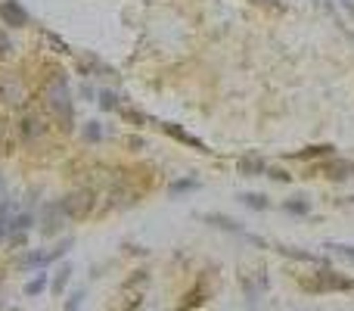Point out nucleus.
I'll return each mask as SVG.
<instances>
[{
    "label": "nucleus",
    "instance_id": "1",
    "mask_svg": "<svg viewBox=\"0 0 354 311\" xmlns=\"http://www.w3.org/2000/svg\"><path fill=\"white\" fill-rule=\"evenodd\" d=\"M41 100H43V109L53 112L56 122H59L62 131H72V115H75V103H72V91H68V81L66 72L53 68V72L43 78L41 84Z\"/></svg>",
    "mask_w": 354,
    "mask_h": 311
},
{
    "label": "nucleus",
    "instance_id": "2",
    "mask_svg": "<svg viewBox=\"0 0 354 311\" xmlns=\"http://www.w3.org/2000/svg\"><path fill=\"white\" fill-rule=\"evenodd\" d=\"M62 211H66V218H72V221H81V218L90 215L93 209V190H87V187H81V190H72L66 199H59Z\"/></svg>",
    "mask_w": 354,
    "mask_h": 311
},
{
    "label": "nucleus",
    "instance_id": "3",
    "mask_svg": "<svg viewBox=\"0 0 354 311\" xmlns=\"http://www.w3.org/2000/svg\"><path fill=\"white\" fill-rule=\"evenodd\" d=\"M66 211H62V205H59V199H47V202L41 205V234L43 236H53V234H59L62 227H66Z\"/></svg>",
    "mask_w": 354,
    "mask_h": 311
},
{
    "label": "nucleus",
    "instance_id": "4",
    "mask_svg": "<svg viewBox=\"0 0 354 311\" xmlns=\"http://www.w3.org/2000/svg\"><path fill=\"white\" fill-rule=\"evenodd\" d=\"M16 131H19V137H22L25 143H35V140H41L43 134H47V118L41 115V112H25L22 118H19V124H16Z\"/></svg>",
    "mask_w": 354,
    "mask_h": 311
},
{
    "label": "nucleus",
    "instance_id": "5",
    "mask_svg": "<svg viewBox=\"0 0 354 311\" xmlns=\"http://www.w3.org/2000/svg\"><path fill=\"white\" fill-rule=\"evenodd\" d=\"M25 97V87H22V78L16 72H0V103L6 106H19Z\"/></svg>",
    "mask_w": 354,
    "mask_h": 311
},
{
    "label": "nucleus",
    "instance_id": "6",
    "mask_svg": "<svg viewBox=\"0 0 354 311\" xmlns=\"http://www.w3.org/2000/svg\"><path fill=\"white\" fill-rule=\"evenodd\" d=\"M0 19L6 25H12V28H25L28 25V12H25V6L19 0H3L0 3Z\"/></svg>",
    "mask_w": 354,
    "mask_h": 311
},
{
    "label": "nucleus",
    "instance_id": "7",
    "mask_svg": "<svg viewBox=\"0 0 354 311\" xmlns=\"http://www.w3.org/2000/svg\"><path fill=\"white\" fill-rule=\"evenodd\" d=\"M239 171L246 174V178H258V174H264L267 171V162L261 159V156H239Z\"/></svg>",
    "mask_w": 354,
    "mask_h": 311
},
{
    "label": "nucleus",
    "instance_id": "8",
    "mask_svg": "<svg viewBox=\"0 0 354 311\" xmlns=\"http://www.w3.org/2000/svg\"><path fill=\"white\" fill-rule=\"evenodd\" d=\"M161 128H165L168 134L174 137V140H180V143H190V147H196L199 153H208V149H205V143L199 140V137H193V134H186V131H180L177 124H161Z\"/></svg>",
    "mask_w": 354,
    "mask_h": 311
},
{
    "label": "nucleus",
    "instance_id": "9",
    "mask_svg": "<svg viewBox=\"0 0 354 311\" xmlns=\"http://www.w3.org/2000/svg\"><path fill=\"white\" fill-rule=\"evenodd\" d=\"M323 171H326V178H333V180H345L348 174L354 171V165L345 159H335V162H329V165H323Z\"/></svg>",
    "mask_w": 354,
    "mask_h": 311
},
{
    "label": "nucleus",
    "instance_id": "10",
    "mask_svg": "<svg viewBox=\"0 0 354 311\" xmlns=\"http://www.w3.org/2000/svg\"><path fill=\"white\" fill-rule=\"evenodd\" d=\"M208 224H215V227H224V230H236L239 234L242 230V224L239 221H233V218H227V215H221V211H208V215H202Z\"/></svg>",
    "mask_w": 354,
    "mask_h": 311
},
{
    "label": "nucleus",
    "instance_id": "11",
    "mask_svg": "<svg viewBox=\"0 0 354 311\" xmlns=\"http://www.w3.org/2000/svg\"><path fill=\"white\" fill-rule=\"evenodd\" d=\"M239 199L248 205V209H255V211L271 209V199H267L264 193H239Z\"/></svg>",
    "mask_w": 354,
    "mask_h": 311
},
{
    "label": "nucleus",
    "instance_id": "12",
    "mask_svg": "<svg viewBox=\"0 0 354 311\" xmlns=\"http://www.w3.org/2000/svg\"><path fill=\"white\" fill-rule=\"evenodd\" d=\"M283 209L292 211V215H308V211H311V202H308L304 196H292V199H286V202H283Z\"/></svg>",
    "mask_w": 354,
    "mask_h": 311
},
{
    "label": "nucleus",
    "instance_id": "13",
    "mask_svg": "<svg viewBox=\"0 0 354 311\" xmlns=\"http://www.w3.org/2000/svg\"><path fill=\"white\" fill-rule=\"evenodd\" d=\"M199 180L196 178H184V180H174L171 187H168V193H171V196H180V193H190V190H199Z\"/></svg>",
    "mask_w": 354,
    "mask_h": 311
},
{
    "label": "nucleus",
    "instance_id": "14",
    "mask_svg": "<svg viewBox=\"0 0 354 311\" xmlns=\"http://www.w3.org/2000/svg\"><path fill=\"white\" fill-rule=\"evenodd\" d=\"M329 153H333V147L323 143V147H308L302 153H292V159H317V156H329Z\"/></svg>",
    "mask_w": 354,
    "mask_h": 311
},
{
    "label": "nucleus",
    "instance_id": "15",
    "mask_svg": "<svg viewBox=\"0 0 354 311\" xmlns=\"http://www.w3.org/2000/svg\"><path fill=\"white\" fill-rule=\"evenodd\" d=\"M99 137H103V128H99V122H87V124H84V140L97 143Z\"/></svg>",
    "mask_w": 354,
    "mask_h": 311
},
{
    "label": "nucleus",
    "instance_id": "16",
    "mask_svg": "<svg viewBox=\"0 0 354 311\" xmlns=\"http://www.w3.org/2000/svg\"><path fill=\"white\" fill-rule=\"evenodd\" d=\"M267 178H273V180H286V184H289L292 174L286 171V168H277V165H273V168H267Z\"/></svg>",
    "mask_w": 354,
    "mask_h": 311
},
{
    "label": "nucleus",
    "instance_id": "17",
    "mask_svg": "<svg viewBox=\"0 0 354 311\" xmlns=\"http://www.w3.org/2000/svg\"><path fill=\"white\" fill-rule=\"evenodd\" d=\"M99 106H103V109H115V106H118L115 93H112V91H103V93H99Z\"/></svg>",
    "mask_w": 354,
    "mask_h": 311
},
{
    "label": "nucleus",
    "instance_id": "18",
    "mask_svg": "<svg viewBox=\"0 0 354 311\" xmlns=\"http://www.w3.org/2000/svg\"><path fill=\"white\" fill-rule=\"evenodd\" d=\"M10 236V215H0V240Z\"/></svg>",
    "mask_w": 354,
    "mask_h": 311
},
{
    "label": "nucleus",
    "instance_id": "19",
    "mask_svg": "<svg viewBox=\"0 0 354 311\" xmlns=\"http://www.w3.org/2000/svg\"><path fill=\"white\" fill-rule=\"evenodd\" d=\"M12 50V44H10V37H6V31L0 28V53H10Z\"/></svg>",
    "mask_w": 354,
    "mask_h": 311
},
{
    "label": "nucleus",
    "instance_id": "20",
    "mask_svg": "<svg viewBox=\"0 0 354 311\" xmlns=\"http://www.w3.org/2000/svg\"><path fill=\"white\" fill-rule=\"evenodd\" d=\"M68 274H72V267L66 265V267H62V271H59V277H56V290H59V286H62V283H66V280H68Z\"/></svg>",
    "mask_w": 354,
    "mask_h": 311
},
{
    "label": "nucleus",
    "instance_id": "21",
    "mask_svg": "<svg viewBox=\"0 0 354 311\" xmlns=\"http://www.w3.org/2000/svg\"><path fill=\"white\" fill-rule=\"evenodd\" d=\"M43 280H47V277H43V274H41V277H37V280H31V283H28V292H37V290H41V286H43Z\"/></svg>",
    "mask_w": 354,
    "mask_h": 311
}]
</instances>
